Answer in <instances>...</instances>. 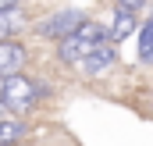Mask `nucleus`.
<instances>
[{
    "label": "nucleus",
    "mask_w": 153,
    "mask_h": 146,
    "mask_svg": "<svg viewBox=\"0 0 153 146\" xmlns=\"http://www.w3.org/2000/svg\"><path fill=\"white\" fill-rule=\"evenodd\" d=\"M117 7H128V11H135V14H139V7H143V4H146V0H114Z\"/></svg>",
    "instance_id": "10"
},
{
    "label": "nucleus",
    "mask_w": 153,
    "mask_h": 146,
    "mask_svg": "<svg viewBox=\"0 0 153 146\" xmlns=\"http://www.w3.org/2000/svg\"><path fill=\"white\" fill-rule=\"evenodd\" d=\"M135 25H139L135 11L114 7V22H111V29H107V39H111V43H121V39H128L132 32H135Z\"/></svg>",
    "instance_id": "7"
},
{
    "label": "nucleus",
    "mask_w": 153,
    "mask_h": 146,
    "mask_svg": "<svg viewBox=\"0 0 153 146\" xmlns=\"http://www.w3.org/2000/svg\"><path fill=\"white\" fill-rule=\"evenodd\" d=\"M139 57L143 61H153V18L139 29Z\"/></svg>",
    "instance_id": "9"
},
{
    "label": "nucleus",
    "mask_w": 153,
    "mask_h": 146,
    "mask_svg": "<svg viewBox=\"0 0 153 146\" xmlns=\"http://www.w3.org/2000/svg\"><path fill=\"white\" fill-rule=\"evenodd\" d=\"M46 89L43 86H36L29 75L22 72H11L0 78V100H4V107L14 110V114H22V110H32L39 104V96H43Z\"/></svg>",
    "instance_id": "2"
},
{
    "label": "nucleus",
    "mask_w": 153,
    "mask_h": 146,
    "mask_svg": "<svg viewBox=\"0 0 153 146\" xmlns=\"http://www.w3.org/2000/svg\"><path fill=\"white\" fill-rule=\"evenodd\" d=\"M25 132H29V125H25L14 110H4V114H0V146H18L25 139Z\"/></svg>",
    "instance_id": "6"
},
{
    "label": "nucleus",
    "mask_w": 153,
    "mask_h": 146,
    "mask_svg": "<svg viewBox=\"0 0 153 146\" xmlns=\"http://www.w3.org/2000/svg\"><path fill=\"white\" fill-rule=\"evenodd\" d=\"M4 110H7V107H4V100H0V114H4Z\"/></svg>",
    "instance_id": "12"
},
{
    "label": "nucleus",
    "mask_w": 153,
    "mask_h": 146,
    "mask_svg": "<svg viewBox=\"0 0 153 146\" xmlns=\"http://www.w3.org/2000/svg\"><path fill=\"white\" fill-rule=\"evenodd\" d=\"M25 25H29V18H25V11H22L18 4H14V7H0V39L18 36Z\"/></svg>",
    "instance_id": "8"
},
{
    "label": "nucleus",
    "mask_w": 153,
    "mask_h": 146,
    "mask_svg": "<svg viewBox=\"0 0 153 146\" xmlns=\"http://www.w3.org/2000/svg\"><path fill=\"white\" fill-rule=\"evenodd\" d=\"M14 4H18V0H0V7H14Z\"/></svg>",
    "instance_id": "11"
},
{
    "label": "nucleus",
    "mask_w": 153,
    "mask_h": 146,
    "mask_svg": "<svg viewBox=\"0 0 153 146\" xmlns=\"http://www.w3.org/2000/svg\"><path fill=\"white\" fill-rule=\"evenodd\" d=\"M25 61H29V50L18 43V39H0V78L11 72H22L25 68Z\"/></svg>",
    "instance_id": "5"
},
{
    "label": "nucleus",
    "mask_w": 153,
    "mask_h": 146,
    "mask_svg": "<svg viewBox=\"0 0 153 146\" xmlns=\"http://www.w3.org/2000/svg\"><path fill=\"white\" fill-rule=\"evenodd\" d=\"M82 11H75V7H68V11H57V14H50L46 22H39L36 25V32L43 39H64V36H71L78 25H82Z\"/></svg>",
    "instance_id": "3"
},
{
    "label": "nucleus",
    "mask_w": 153,
    "mask_h": 146,
    "mask_svg": "<svg viewBox=\"0 0 153 146\" xmlns=\"http://www.w3.org/2000/svg\"><path fill=\"white\" fill-rule=\"evenodd\" d=\"M57 43H61V46H57V57L75 68L82 57H89L93 50H100V46L111 43V39H107V25L93 22V18H82V25H78L75 32L64 36V39H57Z\"/></svg>",
    "instance_id": "1"
},
{
    "label": "nucleus",
    "mask_w": 153,
    "mask_h": 146,
    "mask_svg": "<svg viewBox=\"0 0 153 146\" xmlns=\"http://www.w3.org/2000/svg\"><path fill=\"white\" fill-rule=\"evenodd\" d=\"M114 61H117V50H114V43H103L100 50H93L89 57H82V61H78V64H75V72H78V75H89V78H93V75L107 72V68H111Z\"/></svg>",
    "instance_id": "4"
}]
</instances>
